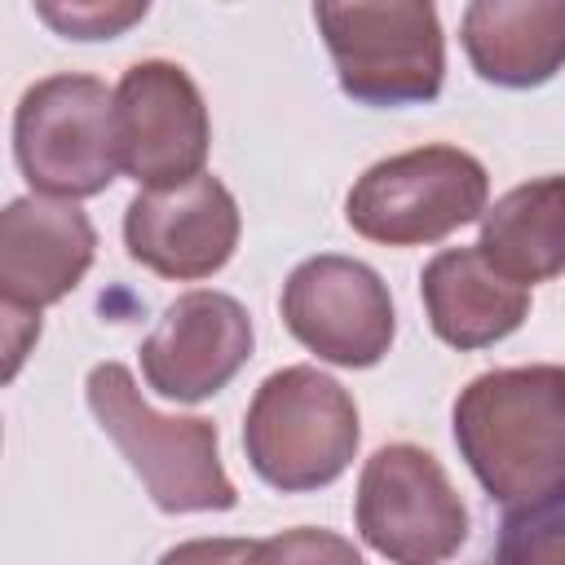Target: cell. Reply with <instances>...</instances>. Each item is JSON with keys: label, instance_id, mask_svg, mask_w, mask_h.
I'll use <instances>...</instances> for the list:
<instances>
[{"label": "cell", "instance_id": "cell-1", "mask_svg": "<svg viewBox=\"0 0 565 565\" xmlns=\"http://www.w3.org/2000/svg\"><path fill=\"white\" fill-rule=\"evenodd\" d=\"M455 446L477 481L516 503L565 477V366H499L455 402Z\"/></svg>", "mask_w": 565, "mask_h": 565}, {"label": "cell", "instance_id": "cell-2", "mask_svg": "<svg viewBox=\"0 0 565 565\" xmlns=\"http://www.w3.org/2000/svg\"><path fill=\"white\" fill-rule=\"evenodd\" d=\"M88 411L119 446L146 494L163 512H230L234 481L221 468L216 424L199 415H159L124 362H97L84 380Z\"/></svg>", "mask_w": 565, "mask_h": 565}, {"label": "cell", "instance_id": "cell-3", "mask_svg": "<svg viewBox=\"0 0 565 565\" xmlns=\"http://www.w3.org/2000/svg\"><path fill=\"white\" fill-rule=\"evenodd\" d=\"M358 406L318 366L265 375L243 419V450L256 477L282 494L331 486L358 455Z\"/></svg>", "mask_w": 565, "mask_h": 565}, {"label": "cell", "instance_id": "cell-4", "mask_svg": "<svg viewBox=\"0 0 565 565\" xmlns=\"http://www.w3.org/2000/svg\"><path fill=\"white\" fill-rule=\"evenodd\" d=\"M340 88L366 106L433 102L446 75V40L428 0L313 4Z\"/></svg>", "mask_w": 565, "mask_h": 565}, {"label": "cell", "instance_id": "cell-5", "mask_svg": "<svg viewBox=\"0 0 565 565\" xmlns=\"http://www.w3.org/2000/svg\"><path fill=\"white\" fill-rule=\"evenodd\" d=\"M13 154L44 199L102 194L119 172L115 93L97 75H44L13 110Z\"/></svg>", "mask_w": 565, "mask_h": 565}, {"label": "cell", "instance_id": "cell-6", "mask_svg": "<svg viewBox=\"0 0 565 565\" xmlns=\"http://www.w3.org/2000/svg\"><path fill=\"white\" fill-rule=\"evenodd\" d=\"M486 194L490 177L468 150L415 146L371 163L353 181L344 199V221L371 243L415 247L437 243L450 230L486 216Z\"/></svg>", "mask_w": 565, "mask_h": 565}, {"label": "cell", "instance_id": "cell-7", "mask_svg": "<svg viewBox=\"0 0 565 565\" xmlns=\"http://www.w3.org/2000/svg\"><path fill=\"white\" fill-rule=\"evenodd\" d=\"M358 530L393 565H441L468 539V508L428 450L397 441L358 477Z\"/></svg>", "mask_w": 565, "mask_h": 565}, {"label": "cell", "instance_id": "cell-8", "mask_svg": "<svg viewBox=\"0 0 565 565\" xmlns=\"http://www.w3.org/2000/svg\"><path fill=\"white\" fill-rule=\"evenodd\" d=\"M207 146L212 124L190 71L163 57L132 62L115 88L119 172L146 190H172L203 177Z\"/></svg>", "mask_w": 565, "mask_h": 565}, {"label": "cell", "instance_id": "cell-9", "mask_svg": "<svg viewBox=\"0 0 565 565\" xmlns=\"http://www.w3.org/2000/svg\"><path fill=\"white\" fill-rule=\"evenodd\" d=\"M287 331L335 366H375L393 344V300L384 278L353 256H309L282 282Z\"/></svg>", "mask_w": 565, "mask_h": 565}, {"label": "cell", "instance_id": "cell-10", "mask_svg": "<svg viewBox=\"0 0 565 565\" xmlns=\"http://www.w3.org/2000/svg\"><path fill=\"white\" fill-rule=\"evenodd\" d=\"M238 230V203L212 172L172 190H137L124 212L128 256L177 282L212 278L234 256Z\"/></svg>", "mask_w": 565, "mask_h": 565}, {"label": "cell", "instance_id": "cell-11", "mask_svg": "<svg viewBox=\"0 0 565 565\" xmlns=\"http://www.w3.org/2000/svg\"><path fill=\"white\" fill-rule=\"evenodd\" d=\"M252 358V318L225 291L177 296L141 340V375L159 397L203 402L221 393Z\"/></svg>", "mask_w": 565, "mask_h": 565}, {"label": "cell", "instance_id": "cell-12", "mask_svg": "<svg viewBox=\"0 0 565 565\" xmlns=\"http://www.w3.org/2000/svg\"><path fill=\"white\" fill-rule=\"evenodd\" d=\"M97 252L93 221L66 203L26 194L0 212V305L40 313L79 287Z\"/></svg>", "mask_w": 565, "mask_h": 565}, {"label": "cell", "instance_id": "cell-13", "mask_svg": "<svg viewBox=\"0 0 565 565\" xmlns=\"http://www.w3.org/2000/svg\"><path fill=\"white\" fill-rule=\"evenodd\" d=\"M419 296L437 340L450 349H486L512 335L530 313V291L508 282L477 247H446L419 274Z\"/></svg>", "mask_w": 565, "mask_h": 565}, {"label": "cell", "instance_id": "cell-14", "mask_svg": "<svg viewBox=\"0 0 565 565\" xmlns=\"http://www.w3.org/2000/svg\"><path fill=\"white\" fill-rule=\"evenodd\" d=\"M463 49L486 84L539 88L565 66V0H477L463 9Z\"/></svg>", "mask_w": 565, "mask_h": 565}, {"label": "cell", "instance_id": "cell-15", "mask_svg": "<svg viewBox=\"0 0 565 565\" xmlns=\"http://www.w3.org/2000/svg\"><path fill=\"white\" fill-rule=\"evenodd\" d=\"M477 252L516 287L565 274V177H534L481 216Z\"/></svg>", "mask_w": 565, "mask_h": 565}, {"label": "cell", "instance_id": "cell-16", "mask_svg": "<svg viewBox=\"0 0 565 565\" xmlns=\"http://www.w3.org/2000/svg\"><path fill=\"white\" fill-rule=\"evenodd\" d=\"M494 565H565V477L508 508Z\"/></svg>", "mask_w": 565, "mask_h": 565}, {"label": "cell", "instance_id": "cell-17", "mask_svg": "<svg viewBox=\"0 0 565 565\" xmlns=\"http://www.w3.org/2000/svg\"><path fill=\"white\" fill-rule=\"evenodd\" d=\"M247 565H366L358 547L335 530L296 525L274 539H260L247 556Z\"/></svg>", "mask_w": 565, "mask_h": 565}, {"label": "cell", "instance_id": "cell-18", "mask_svg": "<svg viewBox=\"0 0 565 565\" xmlns=\"http://www.w3.org/2000/svg\"><path fill=\"white\" fill-rule=\"evenodd\" d=\"M35 13L57 31V35H66V40H115V35H124L132 22H141L146 13H150V4L141 0H132V4H115V0H97V4H35Z\"/></svg>", "mask_w": 565, "mask_h": 565}, {"label": "cell", "instance_id": "cell-19", "mask_svg": "<svg viewBox=\"0 0 565 565\" xmlns=\"http://www.w3.org/2000/svg\"><path fill=\"white\" fill-rule=\"evenodd\" d=\"M252 539H190L159 556V565H247Z\"/></svg>", "mask_w": 565, "mask_h": 565}, {"label": "cell", "instance_id": "cell-20", "mask_svg": "<svg viewBox=\"0 0 565 565\" xmlns=\"http://www.w3.org/2000/svg\"><path fill=\"white\" fill-rule=\"evenodd\" d=\"M0 327H4V380L18 375L26 349L40 340V313H26V309H13V305H0Z\"/></svg>", "mask_w": 565, "mask_h": 565}]
</instances>
